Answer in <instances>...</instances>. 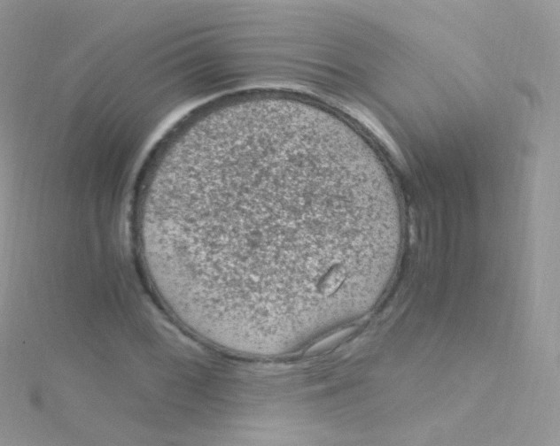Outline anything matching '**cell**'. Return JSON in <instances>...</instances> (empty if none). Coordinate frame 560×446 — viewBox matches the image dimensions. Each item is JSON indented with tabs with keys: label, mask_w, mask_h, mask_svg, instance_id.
Masks as SVG:
<instances>
[{
	"label": "cell",
	"mask_w": 560,
	"mask_h": 446,
	"mask_svg": "<svg viewBox=\"0 0 560 446\" xmlns=\"http://www.w3.org/2000/svg\"><path fill=\"white\" fill-rule=\"evenodd\" d=\"M136 232L169 311L220 344L314 334L368 295L395 232L369 155L309 111L215 110L161 151Z\"/></svg>",
	"instance_id": "obj_1"
}]
</instances>
